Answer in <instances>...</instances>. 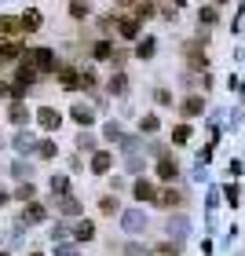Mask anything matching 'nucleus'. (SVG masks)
<instances>
[{
  "label": "nucleus",
  "instance_id": "obj_1",
  "mask_svg": "<svg viewBox=\"0 0 245 256\" xmlns=\"http://www.w3.org/2000/svg\"><path fill=\"white\" fill-rule=\"evenodd\" d=\"M26 59L33 62V70H37V74H55V52L52 48H33V52H26Z\"/></svg>",
  "mask_w": 245,
  "mask_h": 256
},
{
  "label": "nucleus",
  "instance_id": "obj_2",
  "mask_svg": "<svg viewBox=\"0 0 245 256\" xmlns=\"http://www.w3.org/2000/svg\"><path fill=\"white\" fill-rule=\"evenodd\" d=\"M139 26H143V22H139V18H132V15H121L118 18V33H121V37L124 40H143V37H139Z\"/></svg>",
  "mask_w": 245,
  "mask_h": 256
},
{
  "label": "nucleus",
  "instance_id": "obj_3",
  "mask_svg": "<svg viewBox=\"0 0 245 256\" xmlns=\"http://www.w3.org/2000/svg\"><path fill=\"white\" fill-rule=\"evenodd\" d=\"M121 227L128 230V234H139V230L146 227V216H143V208H128V212L121 216Z\"/></svg>",
  "mask_w": 245,
  "mask_h": 256
},
{
  "label": "nucleus",
  "instance_id": "obj_4",
  "mask_svg": "<svg viewBox=\"0 0 245 256\" xmlns=\"http://www.w3.org/2000/svg\"><path fill=\"white\" fill-rule=\"evenodd\" d=\"M37 121H40V128H48V132H55V128L62 124V114L55 110V106H40V110H37Z\"/></svg>",
  "mask_w": 245,
  "mask_h": 256
},
{
  "label": "nucleus",
  "instance_id": "obj_5",
  "mask_svg": "<svg viewBox=\"0 0 245 256\" xmlns=\"http://www.w3.org/2000/svg\"><path fill=\"white\" fill-rule=\"evenodd\" d=\"M110 168H114V154H110V150H99V154H92V172H96V176H106Z\"/></svg>",
  "mask_w": 245,
  "mask_h": 256
},
{
  "label": "nucleus",
  "instance_id": "obj_6",
  "mask_svg": "<svg viewBox=\"0 0 245 256\" xmlns=\"http://www.w3.org/2000/svg\"><path fill=\"white\" fill-rule=\"evenodd\" d=\"M132 194L139 198V202H154L158 205V190H154V183H150V180H136L132 183Z\"/></svg>",
  "mask_w": 245,
  "mask_h": 256
},
{
  "label": "nucleus",
  "instance_id": "obj_7",
  "mask_svg": "<svg viewBox=\"0 0 245 256\" xmlns=\"http://www.w3.org/2000/svg\"><path fill=\"white\" fill-rule=\"evenodd\" d=\"M59 80H62V88H66V92H77V88H80V70L62 66V70H59Z\"/></svg>",
  "mask_w": 245,
  "mask_h": 256
},
{
  "label": "nucleus",
  "instance_id": "obj_8",
  "mask_svg": "<svg viewBox=\"0 0 245 256\" xmlns=\"http://www.w3.org/2000/svg\"><path fill=\"white\" fill-rule=\"evenodd\" d=\"M158 176H161V180H176V176H180V165H176L168 154H161V161H158Z\"/></svg>",
  "mask_w": 245,
  "mask_h": 256
},
{
  "label": "nucleus",
  "instance_id": "obj_9",
  "mask_svg": "<svg viewBox=\"0 0 245 256\" xmlns=\"http://www.w3.org/2000/svg\"><path fill=\"white\" fill-rule=\"evenodd\" d=\"M18 33H22V18H15V15L0 18V37H18Z\"/></svg>",
  "mask_w": 245,
  "mask_h": 256
},
{
  "label": "nucleus",
  "instance_id": "obj_10",
  "mask_svg": "<svg viewBox=\"0 0 245 256\" xmlns=\"http://www.w3.org/2000/svg\"><path fill=\"white\" fill-rule=\"evenodd\" d=\"M70 118H74L77 124H92V121H96V110H92V106H84V102H77V106L70 110Z\"/></svg>",
  "mask_w": 245,
  "mask_h": 256
},
{
  "label": "nucleus",
  "instance_id": "obj_11",
  "mask_svg": "<svg viewBox=\"0 0 245 256\" xmlns=\"http://www.w3.org/2000/svg\"><path fill=\"white\" fill-rule=\"evenodd\" d=\"M44 216H48V208L33 202V205H26V212H22V224H40Z\"/></svg>",
  "mask_w": 245,
  "mask_h": 256
},
{
  "label": "nucleus",
  "instance_id": "obj_12",
  "mask_svg": "<svg viewBox=\"0 0 245 256\" xmlns=\"http://www.w3.org/2000/svg\"><path fill=\"white\" fill-rule=\"evenodd\" d=\"M33 30H40V11L37 8H30L26 15H22V33H33Z\"/></svg>",
  "mask_w": 245,
  "mask_h": 256
},
{
  "label": "nucleus",
  "instance_id": "obj_13",
  "mask_svg": "<svg viewBox=\"0 0 245 256\" xmlns=\"http://www.w3.org/2000/svg\"><path fill=\"white\" fill-rule=\"evenodd\" d=\"M202 110H205L202 96H190V99H183V118H198Z\"/></svg>",
  "mask_w": 245,
  "mask_h": 256
},
{
  "label": "nucleus",
  "instance_id": "obj_14",
  "mask_svg": "<svg viewBox=\"0 0 245 256\" xmlns=\"http://www.w3.org/2000/svg\"><path fill=\"white\" fill-rule=\"evenodd\" d=\"M48 187H52V194L59 198V202H62V198H70V180H66V176H52Z\"/></svg>",
  "mask_w": 245,
  "mask_h": 256
},
{
  "label": "nucleus",
  "instance_id": "obj_15",
  "mask_svg": "<svg viewBox=\"0 0 245 256\" xmlns=\"http://www.w3.org/2000/svg\"><path fill=\"white\" fill-rule=\"evenodd\" d=\"M74 238H77V242H92V238H96V224H88V220H80V224L74 227Z\"/></svg>",
  "mask_w": 245,
  "mask_h": 256
},
{
  "label": "nucleus",
  "instance_id": "obj_16",
  "mask_svg": "<svg viewBox=\"0 0 245 256\" xmlns=\"http://www.w3.org/2000/svg\"><path fill=\"white\" fill-rule=\"evenodd\" d=\"M168 238H186V220L183 216H176V220H168Z\"/></svg>",
  "mask_w": 245,
  "mask_h": 256
},
{
  "label": "nucleus",
  "instance_id": "obj_17",
  "mask_svg": "<svg viewBox=\"0 0 245 256\" xmlns=\"http://www.w3.org/2000/svg\"><path fill=\"white\" fill-rule=\"evenodd\" d=\"M154 48H158V40H154V37H143V40L136 44V55H139V59H150V55H154Z\"/></svg>",
  "mask_w": 245,
  "mask_h": 256
},
{
  "label": "nucleus",
  "instance_id": "obj_18",
  "mask_svg": "<svg viewBox=\"0 0 245 256\" xmlns=\"http://www.w3.org/2000/svg\"><path fill=\"white\" fill-rule=\"evenodd\" d=\"M92 55H96V59H114L118 52H114V44H110V40H96V48H92Z\"/></svg>",
  "mask_w": 245,
  "mask_h": 256
},
{
  "label": "nucleus",
  "instance_id": "obj_19",
  "mask_svg": "<svg viewBox=\"0 0 245 256\" xmlns=\"http://www.w3.org/2000/svg\"><path fill=\"white\" fill-rule=\"evenodd\" d=\"M124 92H128V77L124 74H114L110 77V96H124Z\"/></svg>",
  "mask_w": 245,
  "mask_h": 256
},
{
  "label": "nucleus",
  "instance_id": "obj_20",
  "mask_svg": "<svg viewBox=\"0 0 245 256\" xmlns=\"http://www.w3.org/2000/svg\"><path fill=\"white\" fill-rule=\"evenodd\" d=\"M26 121H30V110L22 106V102H15V106H11V124H18V128H22Z\"/></svg>",
  "mask_w": 245,
  "mask_h": 256
},
{
  "label": "nucleus",
  "instance_id": "obj_21",
  "mask_svg": "<svg viewBox=\"0 0 245 256\" xmlns=\"http://www.w3.org/2000/svg\"><path fill=\"white\" fill-rule=\"evenodd\" d=\"M158 205H161V208H176V205H180V194H176V190H161V194H158Z\"/></svg>",
  "mask_w": 245,
  "mask_h": 256
},
{
  "label": "nucleus",
  "instance_id": "obj_22",
  "mask_svg": "<svg viewBox=\"0 0 245 256\" xmlns=\"http://www.w3.org/2000/svg\"><path fill=\"white\" fill-rule=\"evenodd\" d=\"M59 208H62L66 216H80V202H77L74 194H70V198H62V202H59Z\"/></svg>",
  "mask_w": 245,
  "mask_h": 256
},
{
  "label": "nucleus",
  "instance_id": "obj_23",
  "mask_svg": "<svg viewBox=\"0 0 245 256\" xmlns=\"http://www.w3.org/2000/svg\"><path fill=\"white\" fill-rule=\"evenodd\" d=\"M15 150H18V154H30V150H37V146H33V139L26 132H18L15 136Z\"/></svg>",
  "mask_w": 245,
  "mask_h": 256
},
{
  "label": "nucleus",
  "instance_id": "obj_24",
  "mask_svg": "<svg viewBox=\"0 0 245 256\" xmlns=\"http://www.w3.org/2000/svg\"><path fill=\"white\" fill-rule=\"evenodd\" d=\"M216 18H220V8L216 4H205L202 8V22H205V26H216Z\"/></svg>",
  "mask_w": 245,
  "mask_h": 256
},
{
  "label": "nucleus",
  "instance_id": "obj_25",
  "mask_svg": "<svg viewBox=\"0 0 245 256\" xmlns=\"http://www.w3.org/2000/svg\"><path fill=\"white\" fill-rule=\"evenodd\" d=\"M18 55H26V52H18L15 44H0V59H4V62H15Z\"/></svg>",
  "mask_w": 245,
  "mask_h": 256
},
{
  "label": "nucleus",
  "instance_id": "obj_26",
  "mask_svg": "<svg viewBox=\"0 0 245 256\" xmlns=\"http://www.w3.org/2000/svg\"><path fill=\"white\" fill-rule=\"evenodd\" d=\"M99 212H102V216H114V212H118V198H114V194H106V198L99 202Z\"/></svg>",
  "mask_w": 245,
  "mask_h": 256
},
{
  "label": "nucleus",
  "instance_id": "obj_27",
  "mask_svg": "<svg viewBox=\"0 0 245 256\" xmlns=\"http://www.w3.org/2000/svg\"><path fill=\"white\" fill-rule=\"evenodd\" d=\"M150 11H154L150 4H128V15H132V18H139V22H143V18L150 15Z\"/></svg>",
  "mask_w": 245,
  "mask_h": 256
},
{
  "label": "nucleus",
  "instance_id": "obj_28",
  "mask_svg": "<svg viewBox=\"0 0 245 256\" xmlns=\"http://www.w3.org/2000/svg\"><path fill=\"white\" fill-rule=\"evenodd\" d=\"M80 88H84V92L96 88V74H92V70H80Z\"/></svg>",
  "mask_w": 245,
  "mask_h": 256
},
{
  "label": "nucleus",
  "instance_id": "obj_29",
  "mask_svg": "<svg viewBox=\"0 0 245 256\" xmlns=\"http://www.w3.org/2000/svg\"><path fill=\"white\" fill-rule=\"evenodd\" d=\"M190 139V124H180L176 132H172V143H186Z\"/></svg>",
  "mask_w": 245,
  "mask_h": 256
},
{
  "label": "nucleus",
  "instance_id": "obj_30",
  "mask_svg": "<svg viewBox=\"0 0 245 256\" xmlns=\"http://www.w3.org/2000/svg\"><path fill=\"white\" fill-rule=\"evenodd\" d=\"M33 194H37L33 183H22V187H18V202H33Z\"/></svg>",
  "mask_w": 245,
  "mask_h": 256
},
{
  "label": "nucleus",
  "instance_id": "obj_31",
  "mask_svg": "<svg viewBox=\"0 0 245 256\" xmlns=\"http://www.w3.org/2000/svg\"><path fill=\"white\" fill-rule=\"evenodd\" d=\"M37 154L40 158H55V143H52V139H44V143L37 146Z\"/></svg>",
  "mask_w": 245,
  "mask_h": 256
},
{
  "label": "nucleus",
  "instance_id": "obj_32",
  "mask_svg": "<svg viewBox=\"0 0 245 256\" xmlns=\"http://www.w3.org/2000/svg\"><path fill=\"white\" fill-rule=\"evenodd\" d=\"M158 128H161V121L154 118V114H146L143 118V132H158Z\"/></svg>",
  "mask_w": 245,
  "mask_h": 256
},
{
  "label": "nucleus",
  "instance_id": "obj_33",
  "mask_svg": "<svg viewBox=\"0 0 245 256\" xmlns=\"http://www.w3.org/2000/svg\"><path fill=\"white\" fill-rule=\"evenodd\" d=\"M77 146H80V150H92V154H99V150H96V139H92V136H80Z\"/></svg>",
  "mask_w": 245,
  "mask_h": 256
},
{
  "label": "nucleus",
  "instance_id": "obj_34",
  "mask_svg": "<svg viewBox=\"0 0 245 256\" xmlns=\"http://www.w3.org/2000/svg\"><path fill=\"white\" fill-rule=\"evenodd\" d=\"M66 234H70V227H66V224H59V227L52 230V242H59V246H62V238H66Z\"/></svg>",
  "mask_w": 245,
  "mask_h": 256
},
{
  "label": "nucleus",
  "instance_id": "obj_35",
  "mask_svg": "<svg viewBox=\"0 0 245 256\" xmlns=\"http://www.w3.org/2000/svg\"><path fill=\"white\" fill-rule=\"evenodd\" d=\"M124 256H146V249L139 242H132V246H124Z\"/></svg>",
  "mask_w": 245,
  "mask_h": 256
},
{
  "label": "nucleus",
  "instance_id": "obj_36",
  "mask_svg": "<svg viewBox=\"0 0 245 256\" xmlns=\"http://www.w3.org/2000/svg\"><path fill=\"white\" fill-rule=\"evenodd\" d=\"M55 256H77V246H66L62 242V246H55Z\"/></svg>",
  "mask_w": 245,
  "mask_h": 256
},
{
  "label": "nucleus",
  "instance_id": "obj_37",
  "mask_svg": "<svg viewBox=\"0 0 245 256\" xmlns=\"http://www.w3.org/2000/svg\"><path fill=\"white\" fill-rule=\"evenodd\" d=\"M70 15H74V18H84V15H88V4H70Z\"/></svg>",
  "mask_w": 245,
  "mask_h": 256
},
{
  "label": "nucleus",
  "instance_id": "obj_38",
  "mask_svg": "<svg viewBox=\"0 0 245 256\" xmlns=\"http://www.w3.org/2000/svg\"><path fill=\"white\" fill-rule=\"evenodd\" d=\"M238 198H242V190L234 187V183H230V187H227V202H230V205H238Z\"/></svg>",
  "mask_w": 245,
  "mask_h": 256
},
{
  "label": "nucleus",
  "instance_id": "obj_39",
  "mask_svg": "<svg viewBox=\"0 0 245 256\" xmlns=\"http://www.w3.org/2000/svg\"><path fill=\"white\" fill-rule=\"evenodd\" d=\"M154 99H158V102H172V96H168L165 88H158V92H154Z\"/></svg>",
  "mask_w": 245,
  "mask_h": 256
},
{
  "label": "nucleus",
  "instance_id": "obj_40",
  "mask_svg": "<svg viewBox=\"0 0 245 256\" xmlns=\"http://www.w3.org/2000/svg\"><path fill=\"white\" fill-rule=\"evenodd\" d=\"M4 202H8V190H4V187H0V205H4Z\"/></svg>",
  "mask_w": 245,
  "mask_h": 256
},
{
  "label": "nucleus",
  "instance_id": "obj_41",
  "mask_svg": "<svg viewBox=\"0 0 245 256\" xmlns=\"http://www.w3.org/2000/svg\"><path fill=\"white\" fill-rule=\"evenodd\" d=\"M0 256H11V252H0Z\"/></svg>",
  "mask_w": 245,
  "mask_h": 256
},
{
  "label": "nucleus",
  "instance_id": "obj_42",
  "mask_svg": "<svg viewBox=\"0 0 245 256\" xmlns=\"http://www.w3.org/2000/svg\"><path fill=\"white\" fill-rule=\"evenodd\" d=\"M0 66H4V59H0Z\"/></svg>",
  "mask_w": 245,
  "mask_h": 256
},
{
  "label": "nucleus",
  "instance_id": "obj_43",
  "mask_svg": "<svg viewBox=\"0 0 245 256\" xmlns=\"http://www.w3.org/2000/svg\"><path fill=\"white\" fill-rule=\"evenodd\" d=\"M33 256H40V252H33Z\"/></svg>",
  "mask_w": 245,
  "mask_h": 256
}]
</instances>
